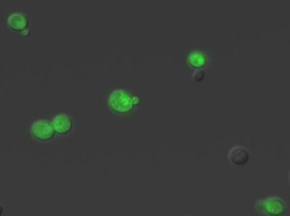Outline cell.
I'll list each match as a JSON object with an SVG mask.
<instances>
[{
    "instance_id": "1",
    "label": "cell",
    "mask_w": 290,
    "mask_h": 216,
    "mask_svg": "<svg viewBox=\"0 0 290 216\" xmlns=\"http://www.w3.org/2000/svg\"><path fill=\"white\" fill-rule=\"evenodd\" d=\"M140 98L132 96L124 90H116L111 93L108 99L110 109L119 114H126L132 112L134 107L140 104Z\"/></svg>"
},
{
    "instance_id": "2",
    "label": "cell",
    "mask_w": 290,
    "mask_h": 216,
    "mask_svg": "<svg viewBox=\"0 0 290 216\" xmlns=\"http://www.w3.org/2000/svg\"><path fill=\"white\" fill-rule=\"evenodd\" d=\"M31 132L35 139L42 142L51 141L56 133L52 124L45 120L35 122L31 126Z\"/></svg>"
},
{
    "instance_id": "3",
    "label": "cell",
    "mask_w": 290,
    "mask_h": 216,
    "mask_svg": "<svg viewBox=\"0 0 290 216\" xmlns=\"http://www.w3.org/2000/svg\"><path fill=\"white\" fill-rule=\"evenodd\" d=\"M257 207L266 214L272 216L283 215L286 211L285 203L278 198H269L257 203Z\"/></svg>"
},
{
    "instance_id": "4",
    "label": "cell",
    "mask_w": 290,
    "mask_h": 216,
    "mask_svg": "<svg viewBox=\"0 0 290 216\" xmlns=\"http://www.w3.org/2000/svg\"><path fill=\"white\" fill-rule=\"evenodd\" d=\"M52 125L55 129V133L64 136L72 130L73 122L69 116L62 114H58L53 119Z\"/></svg>"
},
{
    "instance_id": "5",
    "label": "cell",
    "mask_w": 290,
    "mask_h": 216,
    "mask_svg": "<svg viewBox=\"0 0 290 216\" xmlns=\"http://www.w3.org/2000/svg\"><path fill=\"white\" fill-rule=\"evenodd\" d=\"M250 158V154L245 147L241 146H235L229 150L228 153V159L236 166H243L248 163Z\"/></svg>"
},
{
    "instance_id": "6",
    "label": "cell",
    "mask_w": 290,
    "mask_h": 216,
    "mask_svg": "<svg viewBox=\"0 0 290 216\" xmlns=\"http://www.w3.org/2000/svg\"><path fill=\"white\" fill-rule=\"evenodd\" d=\"M7 23L9 28L13 31H22L28 27V21L23 14L15 13L9 17Z\"/></svg>"
},
{
    "instance_id": "7",
    "label": "cell",
    "mask_w": 290,
    "mask_h": 216,
    "mask_svg": "<svg viewBox=\"0 0 290 216\" xmlns=\"http://www.w3.org/2000/svg\"><path fill=\"white\" fill-rule=\"evenodd\" d=\"M3 214V207L1 204H0V216L2 215Z\"/></svg>"
}]
</instances>
